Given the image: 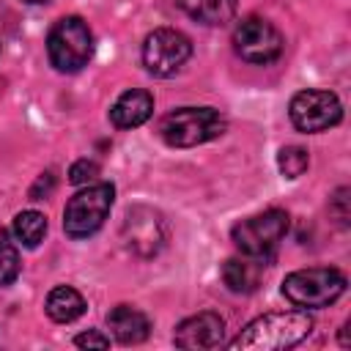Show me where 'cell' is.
<instances>
[{
    "label": "cell",
    "instance_id": "9",
    "mask_svg": "<svg viewBox=\"0 0 351 351\" xmlns=\"http://www.w3.org/2000/svg\"><path fill=\"white\" fill-rule=\"evenodd\" d=\"M288 115H291V123H293L299 132L315 134V132H326V129H332L335 123H340V118H343V104H340V99H337L332 90L307 88V90H299V93L291 99Z\"/></svg>",
    "mask_w": 351,
    "mask_h": 351
},
{
    "label": "cell",
    "instance_id": "12",
    "mask_svg": "<svg viewBox=\"0 0 351 351\" xmlns=\"http://www.w3.org/2000/svg\"><path fill=\"white\" fill-rule=\"evenodd\" d=\"M151 112H154V96L143 88H132L115 99V104L110 107V121L118 129H134L143 126L151 118Z\"/></svg>",
    "mask_w": 351,
    "mask_h": 351
},
{
    "label": "cell",
    "instance_id": "1",
    "mask_svg": "<svg viewBox=\"0 0 351 351\" xmlns=\"http://www.w3.org/2000/svg\"><path fill=\"white\" fill-rule=\"evenodd\" d=\"M313 332V318L307 310H282V313H266L250 321L228 346L241 351H280L299 346Z\"/></svg>",
    "mask_w": 351,
    "mask_h": 351
},
{
    "label": "cell",
    "instance_id": "6",
    "mask_svg": "<svg viewBox=\"0 0 351 351\" xmlns=\"http://www.w3.org/2000/svg\"><path fill=\"white\" fill-rule=\"evenodd\" d=\"M288 233V214L282 208H269L261 214H252L233 225L230 239L239 247L241 255L250 258H266L277 250V244Z\"/></svg>",
    "mask_w": 351,
    "mask_h": 351
},
{
    "label": "cell",
    "instance_id": "15",
    "mask_svg": "<svg viewBox=\"0 0 351 351\" xmlns=\"http://www.w3.org/2000/svg\"><path fill=\"white\" fill-rule=\"evenodd\" d=\"M44 310L55 324H71L85 313V299L71 285H58L47 293Z\"/></svg>",
    "mask_w": 351,
    "mask_h": 351
},
{
    "label": "cell",
    "instance_id": "19",
    "mask_svg": "<svg viewBox=\"0 0 351 351\" xmlns=\"http://www.w3.org/2000/svg\"><path fill=\"white\" fill-rule=\"evenodd\" d=\"M19 277V252L11 241L0 239V288L11 285Z\"/></svg>",
    "mask_w": 351,
    "mask_h": 351
},
{
    "label": "cell",
    "instance_id": "3",
    "mask_svg": "<svg viewBox=\"0 0 351 351\" xmlns=\"http://www.w3.org/2000/svg\"><path fill=\"white\" fill-rule=\"evenodd\" d=\"M343 291H346V274L335 266L299 269L282 280V296L293 307H304V310L329 307L343 296Z\"/></svg>",
    "mask_w": 351,
    "mask_h": 351
},
{
    "label": "cell",
    "instance_id": "5",
    "mask_svg": "<svg viewBox=\"0 0 351 351\" xmlns=\"http://www.w3.org/2000/svg\"><path fill=\"white\" fill-rule=\"evenodd\" d=\"M112 200H115V186L107 184V181H99V184H90V186L80 189L63 208L66 236H71V239L93 236L104 225V219L112 208Z\"/></svg>",
    "mask_w": 351,
    "mask_h": 351
},
{
    "label": "cell",
    "instance_id": "20",
    "mask_svg": "<svg viewBox=\"0 0 351 351\" xmlns=\"http://www.w3.org/2000/svg\"><path fill=\"white\" fill-rule=\"evenodd\" d=\"M99 176V162L93 159H77L71 167H69V181L71 184H90L93 178Z\"/></svg>",
    "mask_w": 351,
    "mask_h": 351
},
{
    "label": "cell",
    "instance_id": "16",
    "mask_svg": "<svg viewBox=\"0 0 351 351\" xmlns=\"http://www.w3.org/2000/svg\"><path fill=\"white\" fill-rule=\"evenodd\" d=\"M239 0H176V5L200 25H225L233 19Z\"/></svg>",
    "mask_w": 351,
    "mask_h": 351
},
{
    "label": "cell",
    "instance_id": "21",
    "mask_svg": "<svg viewBox=\"0 0 351 351\" xmlns=\"http://www.w3.org/2000/svg\"><path fill=\"white\" fill-rule=\"evenodd\" d=\"M74 346H80V348H107L110 346V337H104V335H99V332H82V335H77L74 337Z\"/></svg>",
    "mask_w": 351,
    "mask_h": 351
},
{
    "label": "cell",
    "instance_id": "4",
    "mask_svg": "<svg viewBox=\"0 0 351 351\" xmlns=\"http://www.w3.org/2000/svg\"><path fill=\"white\" fill-rule=\"evenodd\" d=\"M47 55L63 74H74L88 66L93 55V33L88 22L80 16H60L47 33Z\"/></svg>",
    "mask_w": 351,
    "mask_h": 351
},
{
    "label": "cell",
    "instance_id": "8",
    "mask_svg": "<svg viewBox=\"0 0 351 351\" xmlns=\"http://www.w3.org/2000/svg\"><path fill=\"white\" fill-rule=\"evenodd\" d=\"M192 55V41L176 27H156L143 41V66L154 77H173Z\"/></svg>",
    "mask_w": 351,
    "mask_h": 351
},
{
    "label": "cell",
    "instance_id": "22",
    "mask_svg": "<svg viewBox=\"0 0 351 351\" xmlns=\"http://www.w3.org/2000/svg\"><path fill=\"white\" fill-rule=\"evenodd\" d=\"M25 3H30V5H47V3H52V0H25Z\"/></svg>",
    "mask_w": 351,
    "mask_h": 351
},
{
    "label": "cell",
    "instance_id": "10",
    "mask_svg": "<svg viewBox=\"0 0 351 351\" xmlns=\"http://www.w3.org/2000/svg\"><path fill=\"white\" fill-rule=\"evenodd\" d=\"M121 239L123 244L140 255V258H154L165 241H167V228L159 211L148 208V206H132L123 214V225H121Z\"/></svg>",
    "mask_w": 351,
    "mask_h": 351
},
{
    "label": "cell",
    "instance_id": "17",
    "mask_svg": "<svg viewBox=\"0 0 351 351\" xmlns=\"http://www.w3.org/2000/svg\"><path fill=\"white\" fill-rule=\"evenodd\" d=\"M14 236L25 247H38L47 236V217L41 211H19L14 217Z\"/></svg>",
    "mask_w": 351,
    "mask_h": 351
},
{
    "label": "cell",
    "instance_id": "14",
    "mask_svg": "<svg viewBox=\"0 0 351 351\" xmlns=\"http://www.w3.org/2000/svg\"><path fill=\"white\" fill-rule=\"evenodd\" d=\"M261 274H263V266L258 258H228L225 266H222V282L228 285V291L233 293H252L261 282Z\"/></svg>",
    "mask_w": 351,
    "mask_h": 351
},
{
    "label": "cell",
    "instance_id": "7",
    "mask_svg": "<svg viewBox=\"0 0 351 351\" xmlns=\"http://www.w3.org/2000/svg\"><path fill=\"white\" fill-rule=\"evenodd\" d=\"M282 33L263 16H244L233 30V49L252 66L274 63L282 55Z\"/></svg>",
    "mask_w": 351,
    "mask_h": 351
},
{
    "label": "cell",
    "instance_id": "18",
    "mask_svg": "<svg viewBox=\"0 0 351 351\" xmlns=\"http://www.w3.org/2000/svg\"><path fill=\"white\" fill-rule=\"evenodd\" d=\"M277 167L285 178H299L310 167V154L302 145H285L277 154Z\"/></svg>",
    "mask_w": 351,
    "mask_h": 351
},
{
    "label": "cell",
    "instance_id": "2",
    "mask_svg": "<svg viewBox=\"0 0 351 351\" xmlns=\"http://www.w3.org/2000/svg\"><path fill=\"white\" fill-rule=\"evenodd\" d=\"M228 121L214 107H178L159 121V137L170 148H192L219 137Z\"/></svg>",
    "mask_w": 351,
    "mask_h": 351
},
{
    "label": "cell",
    "instance_id": "13",
    "mask_svg": "<svg viewBox=\"0 0 351 351\" xmlns=\"http://www.w3.org/2000/svg\"><path fill=\"white\" fill-rule=\"evenodd\" d=\"M107 326L112 332V337L123 346H137L148 337L151 332V321L143 310L132 307V304H118L107 313Z\"/></svg>",
    "mask_w": 351,
    "mask_h": 351
},
{
    "label": "cell",
    "instance_id": "11",
    "mask_svg": "<svg viewBox=\"0 0 351 351\" xmlns=\"http://www.w3.org/2000/svg\"><path fill=\"white\" fill-rule=\"evenodd\" d=\"M173 340L178 348H217L225 343V321L217 313L189 315L176 326Z\"/></svg>",
    "mask_w": 351,
    "mask_h": 351
}]
</instances>
